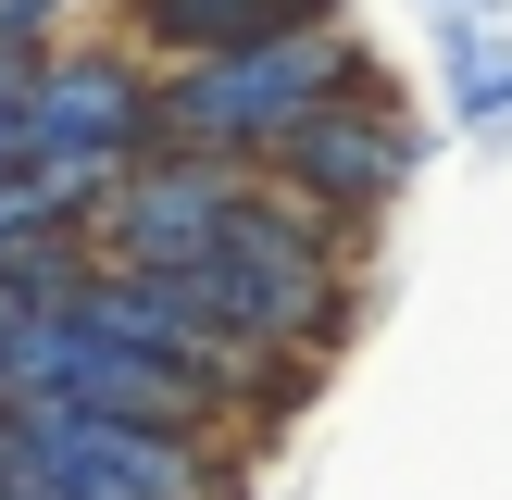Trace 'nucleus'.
<instances>
[{
    "label": "nucleus",
    "mask_w": 512,
    "mask_h": 500,
    "mask_svg": "<svg viewBox=\"0 0 512 500\" xmlns=\"http://www.w3.org/2000/svg\"><path fill=\"white\" fill-rule=\"evenodd\" d=\"M263 163H275V188H300L313 213L363 225L375 200H400V175L425 163V138H413V113H400V100H375V88H325L313 113L263 150Z\"/></svg>",
    "instance_id": "2"
},
{
    "label": "nucleus",
    "mask_w": 512,
    "mask_h": 500,
    "mask_svg": "<svg viewBox=\"0 0 512 500\" xmlns=\"http://www.w3.org/2000/svg\"><path fill=\"white\" fill-rule=\"evenodd\" d=\"M13 138L38 150V163H88V175H125L150 150V88L138 63H100V50H63V63L25 75V113Z\"/></svg>",
    "instance_id": "3"
},
{
    "label": "nucleus",
    "mask_w": 512,
    "mask_h": 500,
    "mask_svg": "<svg viewBox=\"0 0 512 500\" xmlns=\"http://www.w3.org/2000/svg\"><path fill=\"white\" fill-rule=\"evenodd\" d=\"M150 50L200 63V50H238V38H275V25H325L338 0H125Z\"/></svg>",
    "instance_id": "4"
},
{
    "label": "nucleus",
    "mask_w": 512,
    "mask_h": 500,
    "mask_svg": "<svg viewBox=\"0 0 512 500\" xmlns=\"http://www.w3.org/2000/svg\"><path fill=\"white\" fill-rule=\"evenodd\" d=\"M325 88H350V38L325 25H275V38L200 50L175 88H150V150H225V163H263Z\"/></svg>",
    "instance_id": "1"
},
{
    "label": "nucleus",
    "mask_w": 512,
    "mask_h": 500,
    "mask_svg": "<svg viewBox=\"0 0 512 500\" xmlns=\"http://www.w3.org/2000/svg\"><path fill=\"white\" fill-rule=\"evenodd\" d=\"M63 13H75V0H0V50H25V63H38V38H50Z\"/></svg>",
    "instance_id": "5"
},
{
    "label": "nucleus",
    "mask_w": 512,
    "mask_h": 500,
    "mask_svg": "<svg viewBox=\"0 0 512 500\" xmlns=\"http://www.w3.org/2000/svg\"><path fill=\"white\" fill-rule=\"evenodd\" d=\"M450 13H488V0H450Z\"/></svg>",
    "instance_id": "6"
}]
</instances>
